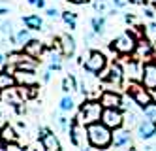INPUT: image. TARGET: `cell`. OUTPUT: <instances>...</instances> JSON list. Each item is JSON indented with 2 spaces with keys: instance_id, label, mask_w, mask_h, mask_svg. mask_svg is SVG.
Here are the masks:
<instances>
[{
  "instance_id": "6da1fadb",
  "label": "cell",
  "mask_w": 156,
  "mask_h": 151,
  "mask_svg": "<svg viewBox=\"0 0 156 151\" xmlns=\"http://www.w3.org/2000/svg\"><path fill=\"white\" fill-rule=\"evenodd\" d=\"M88 142H90L92 147H107L109 144H113V132L107 125L104 123H92L88 125Z\"/></svg>"
},
{
  "instance_id": "7a4b0ae2",
  "label": "cell",
  "mask_w": 156,
  "mask_h": 151,
  "mask_svg": "<svg viewBox=\"0 0 156 151\" xmlns=\"http://www.w3.org/2000/svg\"><path fill=\"white\" fill-rule=\"evenodd\" d=\"M102 113H104L102 102H85L81 106V111H79L77 121L83 123V125H92V123L102 119Z\"/></svg>"
},
{
  "instance_id": "3957f363",
  "label": "cell",
  "mask_w": 156,
  "mask_h": 151,
  "mask_svg": "<svg viewBox=\"0 0 156 151\" xmlns=\"http://www.w3.org/2000/svg\"><path fill=\"white\" fill-rule=\"evenodd\" d=\"M136 38L132 36L130 32H124V34H120L119 38H115L113 42V49L117 53H122V55H126V53H133L136 51Z\"/></svg>"
},
{
  "instance_id": "277c9868",
  "label": "cell",
  "mask_w": 156,
  "mask_h": 151,
  "mask_svg": "<svg viewBox=\"0 0 156 151\" xmlns=\"http://www.w3.org/2000/svg\"><path fill=\"white\" fill-rule=\"evenodd\" d=\"M70 138H72V144H73V145L85 147V145H87V140H88V130L83 126V123L75 121V123L70 126Z\"/></svg>"
},
{
  "instance_id": "5b68a950",
  "label": "cell",
  "mask_w": 156,
  "mask_h": 151,
  "mask_svg": "<svg viewBox=\"0 0 156 151\" xmlns=\"http://www.w3.org/2000/svg\"><path fill=\"white\" fill-rule=\"evenodd\" d=\"M122 121H124V117H122V113H120L117 108H104L102 123L107 125L109 129H120Z\"/></svg>"
},
{
  "instance_id": "8992f818",
  "label": "cell",
  "mask_w": 156,
  "mask_h": 151,
  "mask_svg": "<svg viewBox=\"0 0 156 151\" xmlns=\"http://www.w3.org/2000/svg\"><path fill=\"white\" fill-rule=\"evenodd\" d=\"M85 68H87L88 72H94V74L102 72L104 68H105V57L100 51H92L90 55H88V59L85 61Z\"/></svg>"
},
{
  "instance_id": "52a82bcc",
  "label": "cell",
  "mask_w": 156,
  "mask_h": 151,
  "mask_svg": "<svg viewBox=\"0 0 156 151\" xmlns=\"http://www.w3.org/2000/svg\"><path fill=\"white\" fill-rule=\"evenodd\" d=\"M4 100L9 102V104H23V100L28 96V91H23V89H15V87H9V89H4Z\"/></svg>"
},
{
  "instance_id": "ba28073f",
  "label": "cell",
  "mask_w": 156,
  "mask_h": 151,
  "mask_svg": "<svg viewBox=\"0 0 156 151\" xmlns=\"http://www.w3.org/2000/svg\"><path fill=\"white\" fill-rule=\"evenodd\" d=\"M130 95L133 96V100H136L139 106H147L151 102V95L137 83H130Z\"/></svg>"
},
{
  "instance_id": "9c48e42d",
  "label": "cell",
  "mask_w": 156,
  "mask_h": 151,
  "mask_svg": "<svg viewBox=\"0 0 156 151\" xmlns=\"http://www.w3.org/2000/svg\"><path fill=\"white\" fill-rule=\"evenodd\" d=\"M15 81L19 85H36V74L34 70H25V68H17V72H15Z\"/></svg>"
},
{
  "instance_id": "30bf717a",
  "label": "cell",
  "mask_w": 156,
  "mask_h": 151,
  "mask_svg": "<svg viewBox=\"0 0 156 151\" xmlns=\"http://www.w3.org/2000/svg\"><path fill=\"white\" fill-rule=\"evenodd\" d=\"M100 102H102L104 108H120L122 106V98L113 91H105L102 96H100Z\"/></svg>"
},
{
  "instance_id": "8fae6325",
  "label": "cell",
  "mask_w": 156,
  "mask_h": 151,
  "mask_svg": "<svg viewBox=\"0 0 156 151\" xmlns=\"http://www.w3.org/2000/svg\"><path fill=\"white\" fill-rule=\"evenodd\" d=\"M143 85L147 89H156V64H147L143 68Z\"/></svg>"
},
{
  "instance_id": "7c38bea8",
  "label": "cell",
  "mask_w": 156,
  "mask_h": 151,
  "mask_svg": "<svg viewBox=\"0 0 156 151\" xmlns=\"http://www.w3.org/2000/svg\"><path fill=\"white\" fill-rule=\"evenodd\" d=\"M41 145H43V149H47V151H58L60 149V142H58V138L55 136V134H51V132H43V136H41Z\"/></svg>"
},
{
  "instance_id": "4fadbf2b",
  "label": "cell",
  "mask_w": 156,
  "mask_h": 151,
  "mask_svg": "<svg viewBox=\"0 0 156 151\" xmlns=\"http://www.w3.org/2000/svg\"><path fill=\"white\" fill-rule=\"evenodd\" d=\"M23 51H25L27 57H40L43 53V43L40 40H28L25 43V49Z\"/></svg>"
},
{
  "instance_id": "5bb4252c",
  "label": "cell",
  "mask_w": 156,
  "mask_h": 151,
  "mask_svg": "<svg viewBox=\"0 0 156 151\" xmlns=\"http://www.w3.org/2000/svg\"><path fill=\"white\" fill-rule=\"evenodd\" d=\"M58 43H60V49H62V55L70 57L75 53V42L72 36H68V34H62V36L58 38Z\"/></svg>"
},
{
  "instance_id": "9a60e30c",
  "label": "cell",
  "mask_w": 156,
  "mask_h": 151,
  "mask_svg": "<svg viewBox=\"0 0 156 151\" xmlns=\"http://www.w3.org/2000/svg\"><path fill=\"white\" fill-rule=\"evenodd\" d=\"M137 130H139V138H143V140H147V138H152V136L156 134V126H154V121L147 119V121L139 123Z\"/></svg>"
},
{
  "instance_id": "2e32d148",
  "label": "cell",
  "mask_w": 156,
  "mask_h": 151,
  "mask_svg": "<svg viewBox=\"0 0 156 151\" xmlns=\"http://www.w3.org/2000/svg\"><path fill=\"white\" fill-rule=\"evenodd\" d=\"M130 144H132L130 130H115L113 132V145L124 147V145H130Z\"/></svg>"
},
{
  "instance_id": "e0dca14e",
  "label": "cell",
  "mask_w": 156,
  "mask_h": 151,
  "mask_svg": "<svg viewBox=\"0 0 156 151\" xmlns=\"http://www.w3.org/2000/svg\"><path fill=\"white\" fill-rule=\"evenodd\" d=\"M122 74H124V72L120 70V66L119 64H113V66H111V70H109V74H107V77H105V81H107V83L119 85L120 79H122Z\"/></svg>"
},
{
  "instance_id": "ac0fdd59",
  "label": "cell",
  "mask_w": 156,
  "mask_h": 151,
  "mask_svg": "<svg viewBox=\"0 0 156 151\" xmlns=\"http://www.w3.org/2000/svg\"><path fill=\"white\" fill-rule=\"evenodd\" d=\"M15 83V76H9L8 72H0V89H9Z\"/></svg>"
},
{
  "instance_id": "d6986e66",
  "label": "cell",
  "mask_w": 156,
  "mask_h": 151,
  "mask_svg": "<svg viewBox=\"0 0 156 151\" xmlns=\"http://www.w3.org/2000/svg\"><path fill=\"white\" fill-rule=\"evenodd\" d=\"M23 21H25V25H27L30 30H40V27H41L40 15H28V17H25Z\"/></svg>"
},
{
  "instance_id": "ffe728a7",
  "label": "cell",
  "mask_w": 156,
  "mask_h": 151,
  "mask_svg": "<svg viewBox=\"0 0 156 151\" xmlns=\"http://www.w3.org/2000/svg\"><path fill=\"white\" fill-rule=\"evenodd\" d=\"M0 138H2L4 142H15L17 140V134H15V130L12 129V126H2V132H0Z\"/></svg>"
},
{
  "instance_id": "44dd1931",
  "label": "cell",
  "mask_w": 156,
  "mask_h": 151,
  "mask_svg": "<svg viewBox=\"0 0 156 151\" xmlns=\"http://www.w3.org/2000/svg\"><path fill=\"white\" fill-rule=\"evenodd\" d=\"M152 49H151V43H147V42H139L137 45H136V59H141L143 55H149Z\"/></svg>"
},
{
  "instance_id": "7402d4cb",
  "label": "cell",
  "mask_w": 156,
  "mask_h": 151,
  "mask_svg": "<svg viewBox=\"0 0 156 151\" xmlns=\"http://www.w3.org/2000/svg\"><path fill=\"white\" fill-rule=\"evenodd\" d=\"M126 76H130L132 79H137L139 77V74H143V72H139V68H137V64L136 62H126Z\"/></svg>"
},
{
  "instance_id": "603a6c76",
  "label": "cell",
  "mask_w": 156,
  "mask_h": 151,
  "mask_svg": "<svg viewBox=\"0 0 156 151\" xmlns=\"http://www.w3.org/2000/svg\"><path fill=\"white\" fill-rule=\"evenodd\" d=\"M143 110H145V115H147V119H151V121H154L156 123V104H147V106H143Z\"/></svg>"
},
{
  "instance_id": "cb8c5ba5",
  "label": "cell",
  "mask_w": 156,
  "mask_h": 151,
  "mask_svg": "<svg viewBox=\"0 0 156 151\" xmlns=\"http://www.w3.org/2000/svg\"><path fill=\"white\" fill-rule=\"evenodd\" d=\"M73 98L72 96H64L62 100H60V110H64V111H72L73 110Z\"/></svg>"
},
{
  "instance_id": "d4e9b609",
  "label": "cell",
  "mask_w": 156,
  "mask_h": 151,
  "mask_svg": "<svg viewBox=\"0 0 156 151\" xmlns=\"http://www.w3.org/2000/svg\"><path fill=\"white\" fill-rule=\"evenodd\" d=\"M62 91H75V79L72 77V76H68V77H64V81H62Z\"/></svg>"
},
{
  "instance_id": "484cf974",
  "label": "cell",
  "mask_w": 156,
  "mask_h": 151,
  "mask_svg": "<svg viewBox=\"0 0 156 151\" xmlns=\"http://www.w3.org/2000/svg\"><path fill=\"white\" fill-rule=\"evenodd\" d=\"M104 27H105V21L102 19V17H94L92 19V28H94V32H104Z\"/></svg>"
},
{
  "instance_id": "4316f807",
  "label": "cell",
  "mask_w": 156,
  "mask_h": 151,
  "mask_svg": "<svg viewBox=\"0 0 156 151\" xmlns=\"http://www.w3.org/2000/svg\"><path fill=\"white\" fill-rule=\"evenodd\" d=\"M94 8H96V11H100V13H107V11H109L107 0H96V2H94Z\"/></svg>"
},
{
  "instance_id": "83f0119b",
  "label": "cell",
  "mask_w": 156,
  "mask_h": 151,
  "mask_svg": "<svg viewBox=\"0 0 156 151\" xmlns=\"http://www.w3.org/2000/svg\"><path fill=\"white\" fill-rule=\"evenodd\" d=\"M145 36H147L149 42H156V25H154V23L145 28Z\"/></svg>"
},
{
  "instance_id": "f1b7e54d",
  "label": "cell",
  "mask_w": 156,
  "mask_h": 151,
  "mask_svg": "<svg viewBox=\"0 0 156 151\" xmlns=\"http://www.w3.org/2000/svg\"><path fill=\"white\" fill-rule=\"evenodd\" d=\"M62 19L66 21V25H70V28H75V13H72V11H64Z\"/></svg>"
},
{
  "instance_id": "f546056e",
  "label": "cell",
  "mask_w": 156,
  "mask_h": 151,
  "mask_svg": "<svg viewBox=\"0 0 156 151\" xmlns=\"http://www.w3.org/2000/svg\"><path fill=\"white\" fill-rule=\"evenodd\" d=\"M49 66L55 68V70H58V68H60V57L58 55H51L49 57Z\"/></svg>"
},
{
  "instance_id": "4dcf8cb0",
  "label": "cell",
  "mask_w": 156,
  "mask_h": 151,
  "mask_svg": "<svg viewBox=\"0 0 156 151\" xmlns=\"http://www.w3.org/2000/svg\"><path fill=\"white\" fill-rule=\"evenodd\" d=\"M17 40H19V43H27L28 42V30H21L19 34H17Z\"/></svg>"
},
{
  "instance_id": "1f68e13d",
  "label": "cell",
  "mask_w": 156,
  "mask_h": 151,
  "mask_svg": "<svg viewBox=\"0 0 156 151\" xmlns=\"http://www.w3.org/2000/svg\"><path fill=\"white\" fill-rule=\"evenodd\" d=\"M6 149H8V151H19L21 145H19L17 142H6Z\"/></svg>"
},
{
  "instance_id": "d6a6232c",
  "label": "cell",
  "mask_w": 156,
  "mask_h": 151,
  "mask_svg": "<svg viewBox=\"0 0 156 151\" xmlns=\"http://www.w3.org/2000/svg\"><path fill=\"white\" fill-rule=\"evenodd\" d=\"M12 23H2V28H0V30H2V32H6V34H12Z\"/></svg>"
},
{
  "instance_id": "836d02e7",
  "label": "cell",
  "mask_w": 156,
  "mask_h": 151,
  "mask_svg": "<svg viewBox=\"0 0 156 151\" xmlns=\"http://www.w3.org/2000/svg\"><path fill=\"white\" fill-rule=\"evenodd\" d=\"M58 123H60V129L62 130H68V119H66V117H60Z\"/></svg>"
},
{
  "instance_id": "e575fe53",
  "label": "cell",
  "mask_w": 156,
  "mask_h": 151,
  "mask_svg": "<svg viewBox=\"0 0 156 151\" xmlns=\"http://www.w3.org/2000/svg\"><path fill=\"white\" fill-rule=\"evenodd\" d=\"M47 15H49V17H57V15H58V11L51 8V9H47Z\"/></svg>"
},
{
  "instance_id": "d590c367",
  "label": "cell",
  "mask_w": 156,
  "mask_h": 151,
  "mask_svg": "<svg viewBox=\"0 0 156 151\" xmlns=\"http://www.w3.org/2000/svg\"><path fill=\"white\" fill-rule=\"evenodd\" d=\"M128 2V0H115V6H119V8H122V6H124Z\"/></svg>"
},
{
  "instance_id": "8d00e7d4",
  "label": "cell",
  "mask_w": 156,
  "mask_h": 151,
  "mask_svg": "<svg viewBox=\"0 0 156 151\" xmlns=\"http://www.w3.org/2000/svg\"><path fill=\"white\" fill-rule=\"evenodd\" d=\"M0 126H6V119H4L2 113H0Z\"/></svg>"
},
{
  "instance_id": "74e56055",
  "label": "cell",
  "mask_w": 156,
  "mask_h": 151,
  "mask_svg": "<svg viewBox=\"0 0 156 151\" xmlns=\"http://www.w3.org/2000/svg\"><path fill=\"white\" fill-rule=\"evenodd\" d=\"M145 13H147V15H149V17H152V15H154V11H152V9H151V8H147V9H145Z\"/></svg>"
},
{
  "instance_id": "f35d334b",
  "label": "cell",
  "mask_w": 156,
  "mask_h": 151,
  "mask_svg": "<svg viewBox=\"0 0 156 151\" xmlns=\"http://www.w3.org/2000/svg\"><path fill=\"white\" fill-rule=\"evenodd\" d=\"M70 2H73V4H83V2H87V0H70Z\"/></svg>"
},
{
  "instance_id": "ab89813d",
  "label": "cell",
  "mask_w": 156,
  "mask_h": 151,
  "mask_svg": "<svg viewBox=\"0 0 156 151\" xmlns=\"http://www.w3.org/2000/svg\"><path fill=\"white\" fill-rule=\"evenodd\" d=\"M0 149H6V142L4 140H0Z\"/></svg>"
},
{
  "instance_id": "60d3db41",
  "label": "cell",
  "mask_w": 156,
  "mask_h": 151,
  "mask_svg": "<svg viewBox=\"0 0 156 151\" xmlns=\"http://www.w3.org/2000/svg\"><path fill=\"white\" fill-rule=\"evenodd\" d=\"M2 62H4V55H2V53H0V64H2Z\"/></svg>"
},
{
  "instance_id": "b9f144b4",
  "label": "cell",
  "mask_w": 156,
  "mask_h": 151,
  "mask_svg": "<svg viewBox=\"0 0 156 151\" xmlns=\"http://www.w3.org/2000/svg\"><path fill=\"white\" fill-rule=\"evenodd\" d=\"M130 2H136V4H141V2H143V0H130Z\"/></svg>"
},
{
  "instance_id": "7bdbcfd3",
  "label": "cell",
  "mask_w": 156,
  "mask_h": 151,
  "mask_svg": "<svg viewBox=\"0 0 156 151\" xmlns=\"http://www.w3.org/2000/svg\"><path fill=\"white\" fill-rule=\"evenodd\" d=\"M152 98H154V102H156V89L152 91Z\"/></svg>"
},
{
  "instance_id": "ee69618b",
  "label": "cell",
  "mask_w": 156,
  "mask_h": 151,
  "mask_svg": "<svg viewBox=\"0 0 156 151\" xmlns=\"http://www.w3.org/2000/svg\"><path fill=\"white\" fill-rule=\"evenodd\" d=\"M38 2V0H28V4H36Z\"/></svg>"
},
{
  "instance_id": "f6af8a7d",
  "label": "cell",
  "mask_w": 156,
  "mask_h": 151,
  "mask_svg": "<svg viewBox=\"0 0 156 151\" xmlns=\"http://www.w3.org/2000/svg\"><path fill=\"white\" fill-rule=\"evenodd\" d=\"M154 55H156V49H154Z\"/></svg>"
}]
</instances>
